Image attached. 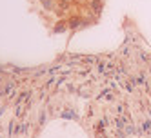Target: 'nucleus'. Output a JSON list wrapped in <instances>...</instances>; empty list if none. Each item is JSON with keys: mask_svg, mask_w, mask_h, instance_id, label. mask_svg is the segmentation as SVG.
Returning <instances> with one entry per match:
<instances>
[{"mask_svg": "<svg viewBox=\"0 0 151 138\" xmlns=\"http://www.w3.org/2000/svg\"><path fill=\"white\" fill-rule=\"evenodd\" d=\"M62 116H64V118H73V120H77V114H73V111H64Z\"/></svg>", "mask_w": 151, "mask_h": 138, "instance_id": "obj_1", "label": "nucleus"}, {"mask_svg": "<svg viewBox=\"0 0 151 138\" xmlns=\"http://www.w3.org/2000/svg\"><path fill=\"white\" fill-rule=\"evenodd\" d=\"M64 29H66V27H64V24H58V27H55V33H62Z\"/></svg>", "mask_w": 151, "mask_h": 138, "instance_id": "obj_2", "label": "nucleus"}, {"mask_svg": "<svg viewBox=\"0 0 151 138\" xmlns=\"http://www.w3.org/2000/svg\"><path fill=\"white\" fill-rule=\"evenodd\" d=\"M149 125H151V122H149V120H146V122L142 124V129H144V131H147V129H149Z\"/></svg>", "mask_w": 151, "mask_h": 138, "instance_id": "obj_3", "label": "nucleus"}, {"mask_svg": "<svg viewBox=\"0 0 151 138\" xmlns=\"http://www.w3.org/2000/svg\"><path fill=\"white\" fill-rule=\"evenodd\" d=\"M78 24H80V22H78V20H77V18H73V20H71V22H69V26H71V27H77Z\"/></svg>", "mask_w": 151, "mask_h": 138, "instance_id": "obj_4", "label": "nucleus"}, {"mask_svg": "<svg viewBox=\"0 0 151 138\" xmlns=\"http://www.w3.org/2000/svg\"><path fill=\"white\" fill-rule=\"evenodd\" d=\"M137 84H146V80H144L142 77H138V78H137Z\"/></svg>", "mask_w": 151, "mask_h": 138, "instance_id": "obj_5", "label": "nucleus"}]
</instances>
